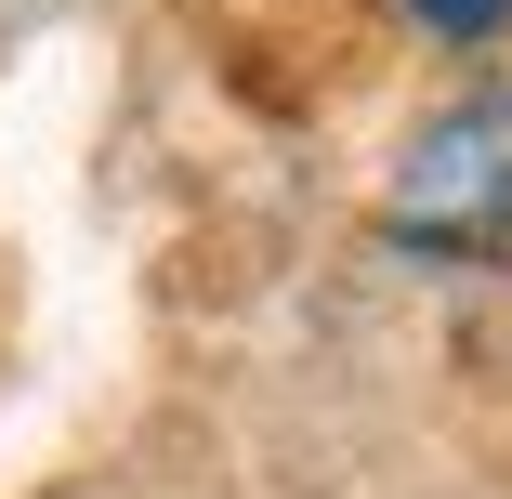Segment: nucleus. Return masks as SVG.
<instances>
[{
  "instance_id": "1",
  "label": "nucleus",
  "mask_w": 512,
  "mask_h": 499,
  "mask_svg": "<svg viewBox=\"0 0 512 499\" xmlns=\"http://www.w3.org/2000/svg\"><path fill=\"white\" fill-rule=\"evenodd\" d=\"M381 237L421 263H473L512 250V79H473L394 145L381 171Z\"/></svg>"
},
{
  "instance_id": "2",
  "label": "nucleus",
  "mask_w": 512,
  "mask_h": 499,
  "mask_svg": "<svg viewBox=\"0 0 512 499\" xmlns=\"http://www.w3.org/2000/svg\"><path fill=\"white\" fill-rule=\"evenodd\" d=\"M447 53H486V40H512V0H407Z\"/></svg>"
}]
</instances>
